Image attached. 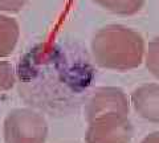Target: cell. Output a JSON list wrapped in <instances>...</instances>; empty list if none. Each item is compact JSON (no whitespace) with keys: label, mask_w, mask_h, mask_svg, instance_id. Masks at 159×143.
I'll list each match as a JSON object with an SVG mask.
<instances>
[{"label":"cell","mask_w":159,"mask_h":143,"mask_svg":"<svg viewBox=\"0 0 159 143\" xmlns=\"http://www.w3.org/2000/svg\"><path fill=\"white\" fill-rule=\"evenodd\" d=\"M92 2L111 13L131 16L141 11L146 0H92Z\"/></svg>","instance_id":"7"},{"label":"cell","mask_w":159,"mask_h":143,"mask_svg":"<svg viewBox=\"0 0 159 143\" xmlns=\"http://www.w3.org/2000/svg\"><path fill=\"white\" fill-rule=\"evenodd\" d=\"M145 64L147 70L151 73L154 77L159 80V36L154 37L148 42V47L145 52Z\"/></svg>","instance_id":"8"},{"label":"cell","mask_w":159,"mask_h":143,"mask_svg":"<svg viewBox=\"0 0 159 143\" xmlns=\"http://www.w3.org/2000/svg\"><path fill=\"white\" fill-rule=\"evenodd\" d=\"M16 83V72L7 60H0V96L11 90Z\"/></svg>","instance_id":"9"},{"label":"cell","mask_w":159,"mask_h":143,"mask_svg":"<svg viewBox=\"0 0 159 143\" xmlns=\"http://www.w3.org/2000/svg\"><path fill=\"white\" fill-rule=\"evenodd\" d=\"M3 134L6 143H44L48 123L40 113L28 107H19L7 114Z\"/></svg>","instance_id":"2"},{"label":"cell","mask_w":159,"mask_h":143,"mask_svg":"<svg viewBox=\"0 0 159 143\" xmlns=\"http://www.w3.org/2000/svg\"><path fill=\"white\" fill-rule=\"evenodd\" d=\"M130 103L139 117L152 123H159V83H143L135 87Z\"/></svg>","instance_id":"5"},{"label":"cell","mask_w":159,"mask_h":143,"mask_svg":"<svg viewBox=\"0 0 159 143\" xmlns=\"http://www.w3.org/2000/svg\"><path fill=\"white\" fill-rule=\"evenodd\" d=\"M90 51L99 68L127 72L142 65L146 45L139 32L122 24H109L94 33Z\"/></svg>","instance_id":"1"},{"label":"cell","mask_w":159,"mask_h":143,"mask_svg":"<svg viewBox=\"0 0 159 143\" xmlns=\"http://www.w3.org/2000/svg\"><path fill=\"white\" fill-rule=\"evenodd\" d=\"M88 143H129L133 127L126 114L109 113L88 121Z\"/></svg>","instance_id":"3"},{"label":"cell","mask_w":159,"mask_h":143,"mask_svg":"<svg viewBox=\"0 0 159 143\" xmlns=\"http://www.w3.org/2000/svg\"><path fill=\"white\" fill-rule=\"evenodd\" d=\"M28 0H0V13L12 15L19 13L25 7Z\"/></svg>","instance_id":"10"},{"label":"cell","mask_w":159,"mask_h":143,"mask_svg":"<svg viewBox=\"0 0 159 143\" xmlns=\"http://www.w3.org/2000/svg\"><path fill=\"white\" fill-rule=\"evenodd\" d=\"M130 111V100L121 87L117 86H101L92 93L86 103L85 114L86 119L99 117L109 113L129 114Z\"/></svg>","instance_id":"4"},{"label":"cell","mask_w":159,"mask_h":143,"mask_svg":"<svg viewBox=\"0 0 159 143\" xmlns=\"http://www.w3.org/2000/svg\"><path fill=\"white\" fill-rule=\"evenodd\" d=\"M20 38V25L11 15L0 13V60L15 52Z\"/></svg>","instance_id":"6"},{"label":"cell","mask_w":159,"mask_h":143,"mask_svg":"<svg viewBox=\"0 0 159 143\" xmlns=\"http://www.w3.org/2000/svg\"><path fill=\"white\" fill-rule=\"evenodd\" d=\"M143 143H159V132H155V134L148 135Z\"/></svg>","instance_id":"11"}]
</instances>
